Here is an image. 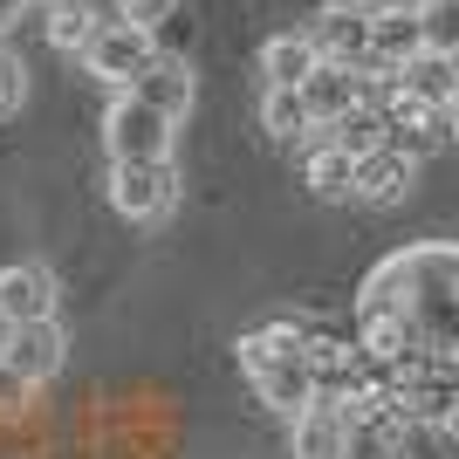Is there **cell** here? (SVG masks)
Wrapping results in <instances>:
<instances>
[{
    "label": "cell",
    "mask_w": 459,
    "mask_h": 459,
    "mask_svg": "<svg viewBox=\"0 0 459 459\" xmlns=\"http://www.w3.org/2000/svg\"><path fill=\"white\" fill-rule=\"evenodd\" d=\"M404 268H411V336H419V350L459 364V240L404 247Z\"/></svg>",
    "instance_id": "obj_1"
},
{
    "label": "cell",
    "mask_w": 459,
    "mask_h": 459,
    "mask_svg": "<svg viewBox=\"0 0 459 459\" xmlns=\"http://www.w3.org/2000/svg\"><path fill=\"white\" fill-rule=\"evenodd\" d=\"M103 152L124 158V165H152V158L178 152V117L152 110L137 90H117L110 110H103Z\"/></svg>",
    "instance_id": "obj_2"
},
{
    "label": "cell",
    "mask_w": 459,
    "mask_h": 459,
    "mask_svg": "<svg viewBox=\"0 0 459 459\" xmlns=\"http://www.w3.org/2000/svg\"><path fill=\"white\" fill-rule=\"evenodd\" d=\"M110 206L117 220H131V227H158V220H172L178 192H186V172H178V158H152V165H124L110 158Z\"/></svg>",
    "instance_id": "obj_3"
},
{
    "label": "cell",
    "mask_w": 459,
    "mask_h": 459,
    "mask_svg": "<svg viewBox=\"0 0 459 459\" xmlns=\"http://www.w3.org/2000/svg\"><path fill=\"white\" fill-rule=\"evenodd\" d=\"M158 56H165V48H158L152 28H137V21H110V28L82 48V76L103 82V90H131Z\"/></svg>",
    "instance_id": "obj_4"
},
{
    "label": "cell",
    "mask_w": 459,
    "mask_h": 459,
    "mask_svg": "<svg viewBox=\"0 0 459 459\" xmlns=\"http://www.w3.org/2000/svg\"><path fill=\"white\" fill-rule=\"evenodd\" d=\"M316 316H268V323H254L233 336V364H240V377H261V370L274 364H308V350H316Z\"/></svg>",
    "instance_id": "obj_5"
},
{
    "label": "cell",
    "mask_w": 459,
    "mask_h": 459,
    "mask_svg": "<svg viewBox=\"0 0 459 459\" xmlns=\"http://www.w3.org/2000/svg\"><path fill=\"white\" fill-rule=\"evenodd\" d=\"M370 28H377V7H370V0H323V7L302 21V35L323 48V62H343V69H364L370 62Z\"/></svg>",
    "instance_id": "obj_6"
},
{
    "label": "cell",
    "mask_w": 459,
    "mask_h": 459,
    "mask_svg": "<svg viewBox=\"0 0 459 459\" xmlns=\"http://www.w3.org/2000/svg\"><path fill=\"white\" fill-rule=\"evenodd\" d=\"M377 7V28H370V62L364 76H404V62L425 56V21H419V0H370Z\"/></svg>",
    "instance_id": "obj_7"
},
{
    "label": "cell",
    "mask_w": 459,
    "mask_h": 459,
    "mask_svg": "<svg viewBox=\"0 0 459 459\" xmlns=\"http://www.w3.org/2000/svg\"><path fill=\"white\" fill-rule=\"evenodd\" d=\"M62 281L48 261H0V329L21 323H56Z\"/></svg>",
    "instance_id": "obj_8"
},
{
    "label": "cell",
    "mask_w": 459,
    "mask_h": 459,
    "mask_svg": "<svg viewBox=\"0 0 459 459\" xmlns=\"http://www.w3.org/2000/svg\"><path fill=\"white\" fill-rule=\"evenodd\" d=\"M0 364L21 370V377L41 391V384L62 377V364H69V329H62V323H21V329H0Z\"/></svg>",
    "instance_id": "obj_9"
},
{
    "label": "cell",
    "mask_w": 459,
    "mask_h": 459,
    "mask_svg": "<svg viewBox=\"0 0 459 459\" xmlns=\"http://www.w3.org/2000/svg\"><path fill=\"white\" fill-rule=\"evenodd\" d=\"M295 165H302V192L308 199H323V206H343V199H357V158L336 152L329 144V131H316L295 152Z\"/></svg>",
    "instance_id": "obj_10"
},
{
    "label": "cell",
    "mask_w": 459,
    "mask_h": 459,
    "mask_svg": "<svg viewBox=\"0 0 459 459\" xmlns=\"http://www.w3.org/2000/svg\"><path fill=\"white\" fill-rule=\"evenodd\" d=\"M288 459H350V419L336 398H316L302 419H288Z\"/></svg>",
    "instance_id": "obj_11"
},
{
    "label": "cell",
    "mask_w": 459,
    "mask_h": 459,
    "mask_svg": "<svg viewBox=\"0 0 459 459\" xmlns=\"http://www.w3.org/2000/svg\"><path fill=\"white\" fill-rule=\"evenodd\" d=\"M419 192V158L411 152H398V144H384V152H370L364 165H357V199L364 206H404Z\"/></svg>",
    "instance_id": "obj_12"
},
{
    "label": "cell",
    "mask_w": 459,
    "mask_h": 459,
    "mask_svg": "<svg viewBox=\"0 0 459 459\" xmlns=\"http://www.w3.org/2000/svg\"><path fill=\"white\" fill-rule=\"evenodd\" d=\"M131 90L144 96L152 110L178 117V124H186V117H192V103H199V76H192V62H186V56H158L152 69H144V76L131 82Z\"/></svg>",
    "instance_id": "obj_13"
},
{
    "label": "cell",
    "mask_w": 459,
    "mask_h": 459,
    "mask_svg": "<svg viewBox=\"0 0 459 459\" xmlns=\"http://www.w3.org/2000/svg\"><path fill=\"white\" fill-rule=\"evenodd\" d=\"M316 69H323V48H316L302 28H281V35L261 41V76H268V90H302Z\"/></svg>",
    "instance_id": "obj_14"
},
{
    "label": "cell",
    "mask_w": 459,
    "mask_h": 459,
    "mask_svg": "<svg viewBox=\"0 0 459 459\" xmlns=\"http://www.w3.org/2000/svg\"><path fill=\"white\" fill-rule=\"evenodd\" d=\"M302 96H308V110H316V124H336V117L364 110L370 82H364V69H343V62H323V69H316V76L302 82Z\"/></svg>",
    "instance_id": "obj_15"
},
{
    "label": "cell",
    "mask_w": 459,
    "mask_h": 459,
    "mask_svg": "<svg viewBox=\"0 0 459 459\" xmlns=\"http://www.w3.org/2000/svg\"><path fill=\"white\" fill-rule=\"evenodd\" d=\"M261 131H268V144L302 152V144L323 131V124H316V110H308L302 90H261Z\"/></svg>",
    "instance_id": "obj_16"
},
{
    "label": "cell",
    "mask_w": 459,
    "mask_h": 459,
    "mask_svg": "<svg viewBox=\"0 0 459 459\" xmlns=\"http://www.w3.org/2000/svg\"><path fill=\"white\" fill-rule=\"evenodd\" d=\"M247 384L274 419H302L308 404H316V370L308 364H274V370H261V377H247Z\"/></svg>",
    "instance_id": "obj_17"
},
{
    "label": "cell",
    "mask_w": 459,
    "mask_h": 459,
    "mask_svg": "<svg viewBox=\"0 0 459 459\" xmlns=\"http://www.w3.org/2000/svg\"><path fill=\"white\" fill-rule=\"evenodd\" d=\"M404 90L419 96V103H432V110H453L459 103V62L439 56V48H425L419 62H404Z\"/></svg>",
    "instance_id": "obj_18"
},
{
    "label": "cell",
    "mask_w": 459,
    "mask_h": 459,
    "mask_svg": "<svg viewBox=\"0 0 459 459\" xmlns=\"http://www.w3.org/2000/svg\"><path fill=\"white\" fill-rule=\"evenodd\" d=\"M41 35H48V48H56V56H76V62H82V48L103 35V21L82 14L76 0H56V7L41 14Z\"/></svg>",
    "instance_id": "obj_19"
},
{
    "label": "cell",
    "mask_w": 459,
    "mask_h": 459,
    "mask_svg": "<svg viewBox=\"0 0 459 459\" xmlns=\"http://www.w3.org/2000/svg\"><path fill=\"white\" fill-rule=\"evenodd\" d=\"M329 131V144H336V152H350L357 158V165H364L370 152H384V144H391V124H384V110H350V117H336V124H323Z\"/></svg>",
    "instance_id": "obj_20"
},
{
    "label": "cell",
    "mask_w": 459,
    "mask_h": 459,
    "mask_svg": "<svg viewBox=\"0 0 459 459\" xmlns=\"http://www.w3.org/2000/svg\"><path fill=\"white\" fill-rule=\"evenodd\" d=\"M419 21H425V48L459 56V0H419Z\"/></svg>",
    "instance_id": "obj_21"
},
{
    "label": "cell",
    "mask_w": 459,
    "mask_h": 459,
    "mask_svg": "<svg viewBox=\"0 0 459 459\" xmlns=\"http://www.w3.org/2000/svg\"><path fill=\"white\" fill-rule=\"evenodd\" d=\"M21 103H28V62H21L14 48L0 41V124H7Z\"/></svg>",
    "instance_id": "obj_22"
},
{
    "label": "cell",
    "mask_w": 459,
    "mask_h": 459,
    "mask_svg": "<svg viewBox=\"0 0 459 459\" xmlns=\"http://www.w3.org/2000/svg\"><path fill=\"white\" fill-rule=\"evenodd\" d=\"M21 419H35V384L0 364V425H21Z\"/></svg>",
    "instance_id": "obj_23"
},
{
    "label": "cell",
    "mask_w": 459,
    "mask_h": 459,
    "mask_svg": "<svg viewBox=\"0 0 459 459\" xmlns=\"http://www.w3.org/2000/svg\"><path fill=\"white\" fill-rule=\"evenodd\" d=\"M172 14H186V0H124V21H137V28H165Z\"/></svg>",
    "instance_id": "obj_24"
},
{
    "label": "cell",
    "mask_w": 459,
    "mask_h": 459,
    "mask_svg": "<svg viewBox=\"0 0 459 459\" xmlns=\"http://www.w3.org/2000/svg\"><path fill=\"white\" fill-rule=\"evenodd\" d=\"M76 7H82V14H96L103 28H110V21H124V0H76Z\"/></svg>",
    "instance_id": "obj_25"
},
{
    "label": "cell",
    "mask_w": 459,
    "mask_h": 459,
    "mask_svg": "<svg viewBox=\"0 0 459 459\" xmlns=\"http://www.w3.org/2000/svg\"><path fill=\"white\" fill-rule=\"evenodd\" d=\"M21 7H28V0H0V28H14V21H21Z\"/></svg>",
    "instance_id": "obj_26"
},
{
    "label": "cell",
    "mask_w": 459,
    "mask_h": 459,
    "mask_svg": "<svg viewBox=\"0 0 459 459\" xmlns=\"http://www.w3.org/2000/svg\"><path fill=\"white\" fill-rule=\"evenodd\" d=\"M446 137H453V144H459V103H453V110H446Z\"/></svg>",
    "instance_id": "obj_27"
},
{
    "label": "cell",
    "mask_w": 459,
    "mask_h": 459,
    "mask_svg": "<svg viewBox=\"0 0 459 459\" xmlns=\"http://www.w3.org/2000/svg\"><path fill=\"white\" fill-rule=\"evenodd\" d=\"M41 7H56V0H41Z\"/></svg>",
    "instance_id": "obj_28"
},
{
    "label": "cell",
    "mask_w": 459,
    "mask_h": 459,
    "mask_svg": "<svg viewBox=\"0 0 459 459\" xmlns=\"http://www.w3.org/2000/svg\"><path fill=\"white\" fill-rule=\"evenodd\" d=\"M453 62H459V56H453Z\"/></svg>",
    "instance_id": "obj_29"
}]
</instances>
